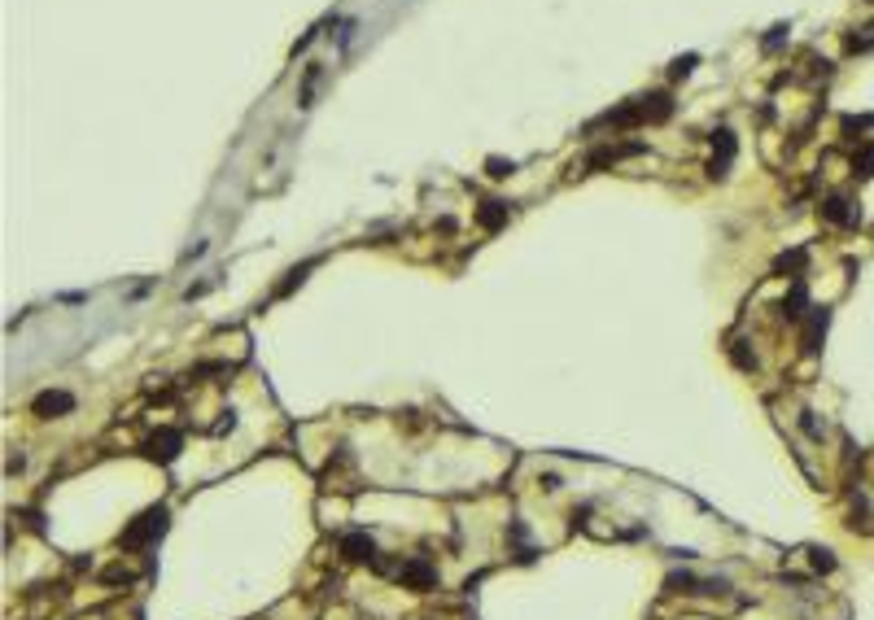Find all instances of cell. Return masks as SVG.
Returning <instances> with one entry per match:
<instances>
[{
    "mask_svg": "<svg viewBox=\"0 0 874 620\" xmlns=\"http://www.w3.org/2000/svg\"><path fill=\"white\" fill-rule=\"evenodd\" d=\"M162 529H166V511L153 507V511L140 515V524H132V529L123 533V546H149L153 537H162Z\"/></svg>",
    "mask_w": 874,
    "mask_h": 620,
    "instance_id": "cell-1",
    "label": "cell"
},
{
    "mask_svg": "<svg viewBox=\"0 0 874 620\" xmlns=\"http://www.w3.org/2000/svg\"><path fill=\"white\" fill-rule=\"evenodd\" d=\"M70 406H74V398H70V394H62V389H48V394H40V398L31 402V411H35V415H44V420L66 415Z\"/></svg>",
    "mask_w": 874,
    "mask_h": 620,
    "instance_id": "cell-2",
    "label": "cell"
},
{
    "mask_svg": "<svg viewBox=\"0 0 874 620\" xmlns=\"http://www.w3.org/2000/svg\"><path fill=\"white\" fill-rule=\"evenodd\" d=\"M179 442H184V437H179L175 428H162V432H153V437H149V454H153V459H162V463H171V459L179 454Z\"/></svg>",
    "mask_w": 874,
    "mask_h": 620,
    "instance_id": "cell-3",
    "label": "cell"
},
{
    "mask_svg": "<svg viewBox=\"0 0 874 620\" xmlns=\"http://www.w3.org/2000/svg\"><path fill=\"white\" fill-rule=\"evenodd\" d=\"M341 551H346L350 559H372V537H363V533H350V537L341 541Z\"/></svg>",
    "mask_w": 874,
    "mask_h": 620,
    "instance_id": "cell-4",
    "label": "cell"
},
{
    "mask_svg": "<svg viewBox=\"0 0 874 620\" xmlns=\"http://www.w3.org/2000/svg\"><path fill=\"white\" fill-rule=\"evenodd\" d=\"M402 577H407L411 585H429V581H433V568L416 559V563H407V568H402Z\"/></svg>",
    "mask_w": 874,
    "mask_h": 620,
    "instance_id": "cell-5",
    "label": "cell"
},
{
    "mask_svg": "<svg viewBox=\"0 0 874 620\" xmlns=\"http://www.w3.org/2000/svg\"><path fill=\"white\" fill-rule=\"evenodd\" d=\"M822 214H827L831 223H853V210H848V201H839V197L827 201V210H822Z\"/></svg>",
    "mask_w": 874,
    "mask_h": 620,
    "instance_id": "cell-6",
    "label": "cell"
},
{
    "mask_svg": "<svg viewBox=\"0 0 874 620\" xmlns=\"http://www.w3.org/2000/svg\"><path fill=\"white\" fill-rule=\"evenodd\" d=\"M503 214H507V210H503L499 201H485V210H481V223H485V227H499V223H503Z\"/></svg>",
    "mask_w": 874,
    "mask_h": 620,
    "instance_id": "cell-7",
    "label": "cell"
},
{
    "mask_svg": "<svg viewBox=\"0 0 874 620\" xmlns=\"http://www.w3.org/2000/svg\"><path fill=\"white\" fill-rule=\"evenodd\" d=\"M691 66H696V57H686V62H674V74H691Z\"/></svg>",
    "mask_w": 874,
    "mask_h": 620,
    "instance_id": "cell-8",
    "label": "cell"
}]
</instances>
